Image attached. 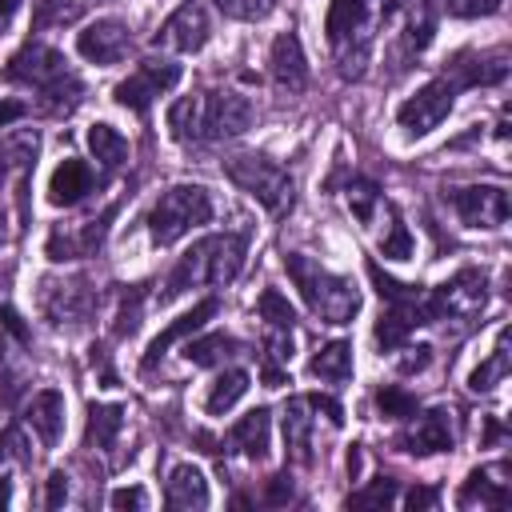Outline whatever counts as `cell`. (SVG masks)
Masks as SVG:
<instances>
[{
    "label": "cell",
    "instance_id": "1",
    "mask_svg": "<svg viewBox=\"0 0 512 512\" xmlns=\"http://www.w3.org/2000/svg\"><path fill=\"white\" fill-rule=\"evenodd\" d=\"M240 268H244V236H232V232H224V236H204V240H196V244L180 256V264L172 268V276H168V284H164V300L180 296V292L192 288V284H212V288L232 284Z\"/></svg>",
    "mask_w": 512,
    "mask_h": 512
},
{
    "label": "cell",
    "instance_id": "2",
    "mask_svg": "<svg viewBox=\"0 0 512 512\" xmlns=\"http://www.w3.org/2000/svg\"><path fill=\"white\" fill-rule=\"evenodd\" d=\"M284 268H288V276L296 280L304 304H308L324 324H348V320L356 316L360 292H356V284H352L348 276H336V272L320 268L316 260H308V256H300V252H288V256H284Z\"/></svg>",
    "mask_w": 512,
    "mask_h": 512
},
{
    "label": "cell",
    "instance_id": "3",
    "mask_svg": "<svg viewBox=\"0 0 512 512\" xmlns=\"http://www.w3.org/2000/svg\"><path fill=\"white\" fill-rule=\"evenodd\" d=\"M8 80H24V84H36L48 100H52V108H72L76 100H80V92H84V84L68 72V60L56 52V48H48V44H28L24 52H16L12 60H8V72H4Z\"/></svg>",
    "mask_w": 512,
    "mask_h": 512
},
{
    "label": "cell",
    "instance_id": "4",
    "mask_svg": "<svg viewBox=\"0 0 512 512\" xmlns=\"http://www.w3.org/2000/svg\"><path fill=\"white\" fill-rule=\"evenodd\" d=\"M212 220V200L200 184H172L168 192H160V200L148 212V232L156 244H176L184 232H192L196 224Z\"/></svg>",
    "mask_w": 512,
    "mask_h": 512
},
{
    "label": "cell",
    "instance_id": "5",
    "mask_svg": "<svg viewBox=\"0 0 512 512\" xmlns=\"http://www.w3.org/2000/svg\"><path fill=\"white\" fill-rule=\"evenodd\" d=\"M224 172H228V180H232L236 188H244L252 200H260L272 216H284V212L292 208V176H288L276 160L248 152V156L224 160Z\"/></svg>",
    "mask_w": 512,
    "mask_h": 512
},
{
    "label": "cell",
    "instance_id": "6",
    "mask_svg": "<svg viewBox=\"0 0 512 512\" xmlns=\"http://www.w3.org/2000/svg\"><path fill=\"white\" fill-rule=\"evenodd\" d=\"M484 304H488V280H484V272L464 268V272H456L452 280H444L428 296L424 312H428V324L432 320H448V316L452 320H472V316L484 312Z\"/></svg>",
    "mask_w": 512,
    "mask_h": 512
},
{
    "label": "cell",
    "instance_id": "7",
    "mask_svg": "<svg viewBox=\"0 0 512 512\" xmlns=\"http://www.w3.org/2000/svg\"><path fill=\"white\" fill-rule=\"evenodd\" d=\"M452 100H456V84H452V80H428L416 96H408V100L396 108V120H400V128H408L412 136H424V132H432V128L452 112Z\"/></svg>",
    "mask_w": 512,
    "mask_h": 512
},
{
    "label": "cell",
    "instance_id": "8",
    "mask_svg": "<svg viewBox=\"0 0 512 512\" xmlns=\"http://www.w3.org/2000/svg\"><path fill=\"white\" fill-rule=\"evenodd\" d=\"M176 84H180V64H172V60H144L128 80L116 84V100L124 108H132V112H148L152 96H160V92H168Z\"/></svg>",
    "mask_w": 512,
    "mask_h": 512
},
{
    "label": "cell",
    "instance_id": "9",
    "mask_svg": "<svg viewBox=\"0 0 512 512\" xmlns=\"http://www.w3.org/2000/svg\"><path fill=\"white\" fill-rule=\"evenodd\" d=\"M252 104L236 92H212L200 96V136L204 140H224V136H240L252 124Z\"/></svg>",
    "mask_w": 512,
    "mask_h": 512
},
{
    "label": "cell",
    "instance_id": "10",
    "mask_svg": "<svg viewBox=\"0 0 512 512\" xmlns=\"http://www.w3.org/2000/svg\"><path fill=\"white\" fill-rule=\"evenodd\" d=\"M452 204L460 212V220L468 228H500L512 212V200H508V188L500 184H476V188H456L452 192Z\"/></svg>",
    "mask_w": 512,
    "mask_h": 512
},
{
    "label": "cell",
    "instance_id": "11",
    "mask_svg": "<svg viewBox=\"0 0 512 512\" xmlns=\"http://www.w3.org/2000/svg\"><path fill=\"white\" fill-rule=\"evenodd\" d=\"M204 40H208V16L200 4H180L152 36L156 48H172V52H200Z\"/></svg>",
    "mask_w": 512,
    "mask_h": 512
},
{
    "label": "cell",
    "instance_id": "12",
    "mask_svg": "<svg viewBox=\"0 0 512 512\" xmlns=\"http://www.w3.org/2000/svg\"><path fill=\"white\" fill-rule=\"evenodd\" d=\"M76 48L92 64H116L128 52V28L120 20H96L76 36Z\"/></svg>",
    "mask_w": 512,
    "mask_h": 512
},
{
    "label": "cell",
    "instance_id": "13",
    "mask_svg": "<svg viewBox=\"0 0 512 512\" xmlns=\"http://www.w3.org/2000/svg\"><path fill=\"white\" fill-rule=\"evenodd\" d=\"M272 80L288 92H300L308 84V60H304V48H300V36L296 32H280L272 40Z\"/></svg>",
    "mask_w": 512,
    "mask_h": 512
},
{
    "label": "cell",
    "instance_id": "14",
    "mask_svg": "<svg viewBox=\"0 0 512 512\" xmlns=\"http://www.w3.org/2000/svg\"><path fill=\"white\" fill-rule=\"evenodd\" d=\"M216 312H220V300H216V296H204V300H196V304H192V312L176 316V320H172V324H168V328H164V332H160V336L148 344L144 368H152V364H156V360H160V356H164V352H168L176 340H184L188 332H200V328H204V324H208Z\"/></svg>",
    "mask_w": 512,
    "mask_h": 512
},
{
    "label": "cell",
    "instance_id": "15",
    "mask_svg": "<svg viewBox=\"0 0 512 512\" xmlns=\"http://www.w3.org/2000/svg\"><path fill=\"white\" fill-rule=\"evenodd\" d=\"M404 452H416V456H432V452H448L452 448V416L444 408H432L416 420V428L408 436H400Z\"/></svg>",
    "mask_w": 512,
    "mask_h": 512
},
{
    "label": "cell",
    "instance_id": "16",
    "mask_svg": "<svg viewBox=\"0 0 512 512\" xmlns=\"http://www.w3.org/2000/svg\"><path fill=\"white\" fill-rule=\"evenodd\" d=\"M92 192V168L84 160H64L48 180V200L56 208H72Z\"/></svg>",
    "mask_w": 512,
    "mask_h": 512
},
{
    "label": "cell",
    "instance_id": "17",
    "mask_svg": "<svg viewBox=\"0 0 512 512\" xmlns=\"http://www.w3.org/2000/svg\"><path fill=\"white\" fill-rule=\"evenodd\" d=\"M268 432H272V412L268 408H252L248 416H240L228 432V444L240 448L248 460H264L268 456Z\"/></svg>",
    "mask_w": 512,
    "mask_h": 512
},
{
    "label": "cell",
    "instance_id": "18",
    "mask_svg": "<svg viewBox=\"0 0 512 512\" xmlns=\"http://www.w3.org/2000/svg\"><path fill=\"white\" fill-rule=\"evenodd\" d=\"M24 420L36 428V436H40L44 444H56V440H60V432H64V396H60L56 388L36 392V396L28 400Z\"/></svg>",
    "mask_w": 512,
    "mask_h": 512
},
{
    "label": "cell",
    "instance_id": "19",
    "mask_svg": "<svg viewBox=\"0 0 512 512\" xmlns=\"http://www.w3.org/2000/svg\"><path fill=\"white\" fill-rule=\"evenodd\" d=\"M164 500H168V508H204V504H208V480L200 476V468L176 464V468L168 472Z\"/></svg>",
    "mask_w": 512,
    "mask_h": 512
},
{
    "label": "cell",
    "instance_id": "20",
    "mask_svg": "<svg viewBox=\"0 0 512 512\" xmlns=\"http://www.w3.org/2000/svg\"><path fill=\"white\" fill-rule=\"evenodd\" d=\"M416 324H428L424 304H392V308L380 316V324H376V344H380L384 352H388V348H400L404 336H408Z\"/></svg>",
    "mask_w": 512,
    "mask_h": 512
},
{
    "label": "cell",
    "instance_id": "21",
    "mask_svg": "<svg viewBox=\"0 0 512 512\" xmlns=\"http://www.w3.org/2000/svg\"><path fill=\"white\" fill-rule=\"evenodd\" d=\"M308 432H312L308 396H292V400H288V408H284V444H288V456H292V460H300V464H312Z\"/></svg>",
    "mask_w": 512,
    "mask_h": 512
},
{
    "label": "cell",
    "instance_id": "22",
    "mask_svg": "<svg viewBox=\"0 0 512 512\" xmlns=\"http://www.w3.org/2000/svg\"><path fill=\"white\" fill-rule=\"evenodd\" d=\"M364 24H368V0H332L324 32L332 44H344L352 32H364Z\"/></svg>",
    "mask_w": 512,
    "mask_h": 512
},
{
    "label": "cell",
    "instance_id": "23",
    "mask_svg": "<svg viewBox=\"0 0 512 512\" xmlns=\"http://www.w3.org/2000/svg\"><path fill=\"white\" fill-rule=\"evenodd\" d=\"M36 152H40V136L36 132H12V136H4L0 140V180L8 172H32Z\"/></svg>",
    "mask_w": 512,
    "mask_h": 512
},
{
    "label": "cell",
    "instance_id": "24",
    "mask_svg": "<svg viewBox=\"0 0 512 512\" xmlns=\"http://www.w3.org/2000/svg\"><path fill=\"white\" fill-rule=\"evenodd\" d=\"M312 376H320V380H348L352 376V344L348 340H332V344H324L316 356H312Z\"/></svg>",
    "mask_w": 512,
    "mask_h": 512
},
{
    "label": "cell",
    "instance_id": "25",
    "mask_svg": "<svg viewBox=\"0 0 512 512\" xmlns=\"http://www.w3.org/2000/svg\"><path fill=\"white\" fill-rule=\"evenodd\" d=\"M472 500L504 508V504L512 500V492H508V480H492V472H488V468H476V472L468 476V484L460 488V504H472Z\"/></svg>",
    "mask_w": 512,
    "mask_h": 512
},
{
    "label": "cell",
    "instance_id": "26",
    "mask_svg": "<svg viewBox=\"0 0 512 512\" xmlns=\"http://www.w3.org/2000/svg\"><path fill=\"white\" fill-rule=\"evenodd\" d=\"M88 148H92V156H96L104 168H116V164H124V156H128V140H124L112 124H92V128H88Z\"/></svg>",
    "mask_w": 512,
    "mask_h": 512
},
{
    "label": "cell",
    "instance_id": "27",
    "mask_svg": "<svg viewBox=\"0 0 512 512\" xmlns=\"http://www.w3.org/2000/svg\"><path fill=\"white\" fill-rule=\"evenodd\" d=\"M244 392H248V372H244V368H228V372L212 384V392H208L204 408H208L212 416H224V412H228Z\"/></svg>",
    "mask_w": 512,
    "mask_h": 512
},
{
    "label": "cell",
    "instance_id": "28",
    "mask_svg": "<svg viewBox=\"0 0 512 512\" xmlns=\"http://www.w3.org/2000/svg\"><path fill=\"white\" fill-rule=\"evenodd\" d=\"M120 428H124V408L120 404H92L88 408V440L96 448H112Z\"/></svg>",
    "mask_w": 512,
    "mask_h": 512
},
{
    "label": "cell",
    "instance_id": "29",
    "mask_svg": "<svg viewBox=\"0 0 512 512\" xmlns=\"http://www.w3.org/2000/svg\"><path fill=\"white\" fill-rule=\"evenodd\" d=\"M168 132L188 144V140H200V96H180L172 100L168 108Z\"/></svg>",
    "mask_w": 512,
    "mask_h": 512
},
{
    "label": "cell",
    "instance_id": "30",
    "mask_svg": "<svg viewBox=\"0 0 512 512\" xmlns=\"http://www.w3.org/2000/svg\"><path fill=\"white\" fill-rule=\"evenodd\" d=\"M240 344L232 340V336H224V332H208V336H196V340H188L184 344V356L192 360V364H200V368H208V364H220L228 352H236Z\"/></svg>",
    "mask_w": 512,
    "mask_h": 512
},
{
    "label": "cell",
    "instance_id": "31",
    "mask_svg": "<svg viewBox=\"0 0 512 512\" xmlns=\"http://www.w3.org/2000/svg\"><path fill=\"white\" fill-rule=\"evenodd\" d=\"M368 280L376 284V292H380L388 304H420V300H424L420 284H400V280H396V276H388L376 260H368Z\"/></svg>",
    "mask_w": 512,
    "mask_h": 512
},
{
    "label": "cell",
    "instance_id": "32",
    "mask_svg": "<svg viewBox=\"0 0 512 512\" xmlns=\"http://www.w3.org/2000/svg\"><path fill=\"white\" fill-rule=\"evenodd\" d=\"M504 340H508V332H500V344L492 348V356L472 372V380H468L472 392H488V388H496V380L508 372V348H504Z\"/></svg>",
    "mask_w": 512,
    "mask_h": 512
},
{
    "label": "cell",
    "instance_id": "33",
    "mask_svg": "<svg viewBox=\"0 0 512 512\" xmlns=\"http://www.w3.org/2000/svg\"><path fill=\"white\" fill-rule=\"evenodd\" d=\"M376 408H380V416H388V420H408V416H416L420 400H416L412 392H404L400 384H384V388L376 392Z\"/></svg>",
    "mask_w": 512,
    "mask_h": 512
},
{
    "label": "cell",
    "instance_id": "34",
    "mask_svg": "<svg viewBox=\"0 0 512 512\" xmlns=\"http://www.w3.org/2000/svg\"><path fill=\"white\" fill-rule=\"evenodd\" d=\"M256 312H260V320H264L268 328H292V324H296V308H292L276 288H264V292H260Z\"/></svg>",
    "mask_w": 512,
    "mask_h": 512
},
{
    "label": "cell",
    "instance_id": "35",
    "mask_svg": "<svg viewBox=\"0 0 512 512\" xmlns=\"http://www.w3.org/2000/svg\"><path fill=\"white\" fill-rule=\"evenodd\" d=\"M376 200H380V188H376L372 180H364V176L348 180V208H352V216H356L360 224H368V220H372Z\"/></svg>",
    "mask_w": 512,
    "mask_h": 512
},
{
    "label": "cell",
    "instance_id": "36",
    "mask_svg": "<svg viewBox=\"0 0 512 512\" xmlns=\"http://www.w3.org/2000/svg\"><path fill=\"white\" fill-rule=\"evenodd\" d=\"M392 500H396V480L392 476H376L364 492L348 496V508H388Z\"/></svg>",
    "mask_w": 512,
    "mask_h": 512
},
{
    "label": "cell",
    "instance_id": "37",
    "mask_svg": "<svg viewBox=\"0 0 512 512\" xmlns=\"http://www.w3.org/2000/svg\"><path fill=\"white\" fill-rule=\"evenodd\" d=\"M140 288H128L124 292V300H120V312H116V324H112V332L116 336H132L136 328H140Z\"/></svg>",
    "mask_w": 512,
    "mask_h": 512
},
{
    "label": "cell",
    "instance_id": "38",
    "mask_svg": "<svg viewBox=\"0 0 512 512\" xmlns=\"http://www.w3.org/2000/svg\"><path fill=\"white\" fill-rule=\"evenodd\" d=\"M380 252H384L388 260H408V256H412V232H408V224H400V216H396L388 240L380 244Z\"/></svg>",
    "mask_w": 512,
    "mask_h": 512
},
{
    "label": "cell",
    "instance_id": "39",
    "mask_svg": "<svg viewBox=\"0 0 512 512\" xmlns=\"http://www.w3.org/2000/svg\"><path fill=\"white\" fill-rule=\"evenodd\" d=\"M264 348L272 364H288L292 360V328H268L264 332Z\"/></svg>",
    "mask_w": 512,
    "mask_h": 512
},
{
    "label": "cell",
    "instance_id": "40",
    "mask_svg": "<svg viewBox=\"0 0 512 512\" xmlns=\"http://www.w3.org/2000/svg\"><path fill=\"white\" fill-rule=\"evenodd\" d=\"M264 500H268V504H288V500H292V476H288V472L268 476V484H264Z\"/></svg>",
    "mask_w": 512,
    "mask_h": 512
},
{
    "label": "cell",
    "instance_id": "41",
    "mask_svg": "<svg viewBox=\"0 0 512 512\" xmlns=\"http://www.w3.org/2000/svg\"><path fill=\"white\" fill-rule=\"evenodd\" d=\"M28 460V448H24V436H20V428H4L0 432V464L4 460Z\"/></svg>",
    "mask_w": 512,
    "mask_h": 512
},
{
    "label": "cell",
    "instance_id": "42",
    "mask_svg": "<svg viewBox=\"0 0 512 512\" xmlns=\"http://www.w3.org/2000/svg\"><path fill=\"white\" fill-rule=\"evenodd\" d=\"M0 328H4V332H8L12 340H20V344H28V324L20 320V312H16V308H8V304L0 308Z\"/></svg>",
    "mask_w": 512,
    "mask_h": 512
},
{
    "label": "cell",
    "instance_id": "43",
    "mask_svg": "<svg viewBox=\"0 0 512 512\" xmlns=\"http://www.w3.org/2000/svg\"><path fill=\"white\" fill-rule=\"evenodd\" d=\"M228 16H236V20H252V16H260L264 12V0H216Z\"/></svg>",
    "mask_w": 512,
    "mask_h": 512
},
{
    "label": "cell",
    "instance_id": "44",
    "mask_svg": "<svg viewBox=\"0 0 512 512\" xmlns=\"http://www.w3.org/2000/svg\"><path fill=\"white\" fill-rule=\"evenodd\" d=\"M308 408L324 412V416H328V424H336V428L344 424V408H340V400H332V396H320V392H316V396H308Z\"/></svg>",
    "mask_w": 512,
    "mask_h": 512
},
{
    "label": "cell",
    "instance_id": "45",
    "mask_svg": "<svg viewBox=\"0 0 512 512\" xmlns=\"http://www.w3.org/2000/svg\"><path fill=\"white\" fill-rule=\"evenodd\" d=\"M64 500H68V476H64V472H52V476H48V492H44V504H48V508H60Z\"/></svg>",
    "mask_w": 512,
    "mask_h": 512
},
{
    "label": "cell",
    "instance_id": "46",
    "mask_svg": "<svg viewBox=\"0 0 512 512\" xmlns=\"http://www.w3.org/2000/svg\"><path fill=\"white\" fill-rule=\"evenodd\" d=\"M428 360H432V348L428 344H416V348H408V356L400 360V372L408 376V372H420V368H428Z\"/></svg>",
    "mask_w": 512,
    "mask_h": 512
},
{
    "label": "cell",
    "instance_id": "47",
    "mask_svg": "<svg viewBox=\"0 0 512 512\" xmlns=\"http://www.w3.org/2000/svg\"><path fill=\"white\" fill-rule=\"evenodd\" d=\"M108 500H112V508H144L148 504L144 488H116Z\"/></svg>",
    "mask_w": 512,
    "mask_h": 512
},
{
    "label": "cell",
    "instance_id": "48",
    "mask_svg": "<svg viewBox=\"0 0 512 512\" xmlns=\"http://www.w3.org/2000/svg\"><path fill=\"white\" fill-rule=\"evenodd\" d=\"M436 500H440V492H436V488H424V484L408 488V496H404V504H408L412 512H420V508H432Z\"/></svg>",
    "mask_w": 512,
    "mask_h": 512
},
{
    "label": "cell",
    "instance_id": "49",
    "mask_svg": "<svg viewBox=\"0 0 512 512\" xmlns=\"http://www.w3.org/2000/svg\"><path fill=\"white\" fill-rule=\"evenodd\" d=\"M500 4H504V0H464L460 12H464V16H488V12H496Z\"/></svg>",
    "mask_w": 512,
    "mask_h": 512
},
{
    "label": "cell",
    "instance_id": "50",
    "mask_svg": "<svg viewBox=\"0 0 512 512\" xmlns=\"http://www.w3.org/2000/svg\"><path fill=\"white\" fill-rule=\"evenodd\" d=\"M24 116V104H16V100H4L0 104V128H8L12 120H20Z\"/></svg>",
    "mask_w": 512,
    "mask_h": 512
},
{
    "label": "cell",
    "instance_id": "51",
    "mask_svg": "<svg viewBox=\"0 0 512 512\" xmlns=\"http://www.w3.org/2000/svg\"><path fill=\"white\" fill-rule=\"evenodd\" d=\"M284 380H288V376H284V372H280V368L268 360V364H264V384H268V388H280Z\"/></svg>",
    "mask_w": 512,
    "mask_h": 512
},
{
    "label": "cell",
    "instance_id": "52",
    "mask_svg": "<svg viewBox=\"0 0 512 512\" xmlns=\"http://www.w3.org/2000/svg\"><path fill=\"white\" fill-rule=\"evenodd\" d=\"M348 476L360 480V448H356V444H352V452H348Z\"/></svg>",
    "mask_w": 512,
    "mask_h": 512
},
{
    "label": "cell",
    "instance_id": "53",
    "mask_svg": "<svg viewBox=\"0 0 512 512\" xmlns=\"http://www.w3.org/2000/svg\"><path fill=\"white\" fill-rule=\"evenodd\" d=\"M8 504H12V480L0 476V508H8Z\"/></svg>",
    "mask_w": 512,
    "mask_h": 512
},
{
    "label": "cell",
    "instance_id": "54",
    "mask_svg": "<svg viewBox=\"0 0 512 512\" xmlns=\"http://www.w3.org/2000/svg\"><path fill=\"white\" fill-rule=\"evenodd\" d=\"M496 436H500V424H496V420H492V416H488V432H484V440H488V444H492V440H496Z\"/></svg>",
    "mask_w": 512,
    "mask_h": 512
},
{
    "label": "cell",
    "instance_id": "55",
    "mask_svg": "<svg viewBox=\"0 0 512 512\" xmlns=\"http://www.w3.org/2000/svg\"><path fill=\"white\" fill-rule=\"evenodd\" d=\"M16 4H20V0H0V20H4V16H12V12H16Z\"/></svg>",
    "mask_w": 512,
    "mask_h": 512
},
{
    "label": "cell",
    "instance_id": "56",
    "mask_svg": "<svg viewBox=\"0 0 512 512\" xmlns=\"http://www.w3.org/2000/svg\"><path fill=\"white\" fill-rule=\"evenodd\" d=\"M0 240H4V216H0Z\"/></svg>",
    "mask_w": 512,
    "mask_h": 512
}]
</instances>
